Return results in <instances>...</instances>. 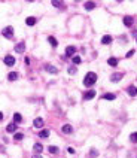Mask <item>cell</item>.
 I'll return each mask as SVG.
<instances>
[{
  "label": "cell",
  "mask_w": 137,
  "mask_h": 158,
  "mask_svg": "<svg viewBox=\"0 0 137 158\" xmlns=\"http://www.w3.org/2000/svg\"><path fill=\"white\" fill-rule=\"evenodd\" d=\"M6 130H7L9 133H15V131H16V124H15V122H10V124H7Z\"/></svg>",
  "instance_id": "8fae6325"
},
{
  "label": "cell",
  "mask_w": 137,
  "mask_h": 158,
  "mask_svg": "<svg viewBox=\"0 0 137 158\" xmlns=\"http://www.w3.org/2000/svg\"><path fill=\"white\" fill-rule=\"evenodd\" d=\"M1 33H3V36H4L6 39H12V37H13V27H12V25H7V27L3 28Z\"/></svg>",
  "instance_id": "7a4b0ae2"
},
{
  "label": "cell",
  "mask_w": 137,
  "mask_h": 158,
  "mask_svg": "<svg viewBox=\"0 0 137 158\" xmlns=\"http://www.w3.org/2000/svg\"><path fill=\"white\" fill-rule=\"evenodd\" d=\"M15 51H16V52H19V54H21V52H24V51H25V43H24V42L16 43V45H15Z\"/></svg>",
  "instance_id": "52a82bcc"
},
{
  "label": "cell",
  "mask_w": 137,
  "mask_h": 158,
  "mask_svg": "<svg viewBox=\"0 0 137 158\" xmlns=\"http://www.w3.org/2000/svg\"><path fill=\"white\" fill-rule=\"evenodd\" d=\"M67 152H70V154H75V149H73V148H67Z\"/></svg>",
  "instance_id": "1f68e13d"
},
{
  "label": "cell",
  "mask_w": 137,
  "mask_h": 158,
  "mask_svg": "<svg viewBox=\"0 0 137 158\" xmlns=\"http://www.w3.org/2000/svg\"><path fill=\"white\" fill-rule=\"evenodd\" d=\"M7 79H9V81H16V79H18V73H16V72H10V73L7 75Z\"/></svg>",
  "instance_id": "e0dca14e"
},
{
  "label": "cell",
  "mask_w": 137,
  "mask_h": 158,
  "mask_svg": "<svg viewBox=\"0 0 137 158\" xmlns=\"http://www.w3.org/2000/svg\"><path fill=\"white\" fill-rule=\"evenodd\" d=\"M48 42H49L54 48H57V46H58V42H57V39H55L54 36H49V37H48Z\"/></svg>",
  "instance_id": "9a60e30c"
},
{
  "label": "cell",
  "mask_w": 137,
  "mask_h": 158,
  "mask_svg": "<svg viewBox=\"0 0 137 158\" xmlns=\"http://www.w3.org/2000/svg\"><path fill=\"white\" fill-rule=\"evenodd\" d=\"M121 79H122V75H121V73L112 75V76H110V81H112V82H116V81H121Z\"/></svg>",
  "instance_id": "7402d4cb"
},
{
  "label": "cell",
  "mask_w": 137,
  "mask_h": 158,
  "mask_svg": "<svg viewBox=\"0 0 137 158\" xmlns=\"http://www.w3.org/2000/svg\"><path fill=\"white\" fill-rule=\"evenodd\" d=\"M103 99H104V100H115V99H116V96H115V94H112V93H106V94L103 96Z\"/></svg>",
  "instance_id": "ac0fdd59"
},
{
  "label": "cell",
  "mask_w": 137,
  "mask_h": 158,
  "mask_svg": "<svg viewBox=\"0 0 137 158\" xmlns=\"http://www.w3.org/2000/svg\"><path fill=\"white\" fill-rule=\"evenodd\" d=\"M69 73H70V75H75V73H76V67H70V69H69Z\"/></svg>",
  "instance_id": "f1b7e54d"
},
{
  "label": "cell",
  "mask_w": 137,
  "mask_h": 158,
  "mask_svg": "<svg viewBox=\"0 0 137 158\" xmlns=\"http://www.w3.org/2000/svg\"><path fill=\"white\" fill-rule=\"evenodd\" d=\"M33 149H34V152H42L43 151V145H40V143H34V146H33Z\"/></svg>",
  "instance_id": "ffe728a7"
},
{
  "label": "cell",
  "mask_w": 137,
  "mask_h": 158,
  "mask_svg": "<svg viewBox=\"0 0 137 158\" xmlns=\"http://www.w3.org/2000/svg\"><path fill=\"white\" fill-rule=\"evenodd\" d=\"M3 61H4V64H6V66H9V67H12V66L15 64V58H13L12 55H6Z\"/></svg>",
  "instance_id": "3957f363"
},
{
  "label": "cell",
  "mask_w": 137,
  "mask_h": 158,
  "mask_svg": "<svg viewBox=\"0 0 137 158\" xmlns=\"http://www.w3.org/2000/svg\"><path fill=\"white\" fill-rule=\"evenodd\" d=\"M130 140H131L133 143H137V131H136V133H133V134L130 136Z\"/></svg>",
  "instance_id": "484cf974"
},
{
  "label": "cell",
  "mask_w": 137,
  "mask_h": 158,
  "mask_svg": "<svg viewBox=\"0 0 137 158\" xmlns=\"http://www.w3.org/2000/svg\"><path fill=\"white\" fill-rule=\"evenodd\" d=\"M39 136H40V137H48V136H49V130H42V131L39 133Z\"/></svg>",
  "instance_id": "603a6c76"
},
{
  "label": "cell",
  "mask_w": 137,
  "mask_h": 158,
  "mask_svg": "<svg viewBox=\"0 0 137 158\" xmlns=\"http://www.w3.org/2000/svg\"><path fill=\"white\" fill-rule=\"evenodd\" d=\"M134 22V18L133 16H124V25L125 27H131Z\"/></svg>",
  "instance_id": "8992f818"
},
{
  "label": "cell",
  "mask_w": 137,
  "mask_h": 158,
  "mask_svg": "<svg viewBox=\"0 0 137 158\" xmlns=\"http://www.w3.org/2000/svg\"><path fill=\"white\" fill-rule=\"evenodd\" d=\"M13 122H15V124L22 122V116H21V113H15V115H13Z\"/></svg>",
  "instance_id": "d6986e66"
},
{
  "label": "cell",
  "mask_w": 137,
  "mask_h": 158,
  "mask_svg": "<svg viewBox=\"0 0 137 158\" xmlns=\"http://www.w3.org/2000/svg\"><path fill=\"white\" fill-rule=\"evenodd\" d=\"M112 42V36H104V37H101V43L103 45H109Z\"/></svg>",
  "instance_id": "2e32d148"
},
{
  "label": "cell",
  "mask_w": 137,
  "mask_h": 158,
  "mask_svg": "<svg viewBox=\"0 0 137 158\" xmlns=\"http://www.w3.org/2000/svg\"><path fill=\"white\" fill-rule=\"evenodd\" d=\"M25 24H27V25H30V27H31V25H34V24H36V18H34V16H28V18L25 19Z\"/></svg>",
  "instance_id": "5bb4252c"
},
{
  "label": "cell",
  "mask_w": 137,
  "mask_h": 158,
  "mask_svg": "<svg viewBox=\"0 0 137 158\" xmlns=\"http://www.w3.org/2000/svg\"><path fill=\"white\" fill-rule=\"evenodd\" d=\"M33 158H43L42 155H33Z\"/></svg>",
  "instance_id": "d6a6232c"
},
{
  "label": "cell",
  "mask_w": 137,
  "mask_h": 158,
  "mask_svg": "<svg viewBox=\"0 0 137 158\" xmlns=\"http://www.w3.org/2000/svg\"><path fill=\"white\" fill-rule=\"evenodd\" d=\"M90 154H91L92 157H95V155H97V151H95V149H91V152H90Z\"/></svg>",
  "instance_id": "4dcf8cb0"
},
{
  "label": "cell",
  "mask_w": 137,
  "mask_h": 158,
  "mask_svg": "<svg viewBox=\"0 0 137 158\" xmlns=\"http://www.w3.org/2000/svg\"><path fill=\"white\" fill-rule=\"evenodd\" d=\"M45 70H46V72H49L51 75L58 73V69H57L55 66H52V64H45Z\"/></svg>",
  "instance_id": "277c9868"
},
{
  "label": "cell",
  "mask_w": 137,
  "mask_h": 158,
  "mask_svg": "<svg viewBox=\"0 0 137 158\" xmlns=\"http://www.w3.org/2000/svg\"><path fill=\"white\" fill-rule=\"evenodd\" d=\"M43 124H45V121H43L42 118H36V119H34V124H33V125H34L36 128H42V127H43Z\"/></svg>",
  "instance_id": "9c48e42d"
},
{
  "label": "cell",
  "mask_w": 137,
  "mask_h": 158,
  "mask_svg": "<svg viewBox=\"0 0 137 158\" xmlns=\"http://www.w3.org/2000/svg\"><path fill=\"white\" fill-rule=\"evenodd\" d=\"M48 151H49L51 154H58V148H57V146H49Z\"/></svg>",
  "instance_id": "d4e9b609"
},
{
  "label": "cell",
  "mask_w": 137,
  "mask_h": 158,
  "mask_svg": "<svg viewBox=\"0 0 137 158\" xmlns=\"http://www.w3.org/2000/svg\"><path fill=\"white\" fill-rule=\"evenodd\" d=\"M84 6H85V9H87V10H92V9L95 7V3H94V1H87Z\"/></svg>",
  "instance_id": "4fadbf2b"
},
{
  "label": "cell",
  "mask_w": 137,
  "mask_h": 158,
  "mask_svg": "<svg viewBox=\"0 0 137 158\" xmlns=\"http://www.w3.org/2000/svg\"><path fill=\"white\" fill-rule=\"evenodd\" d=\"M127 93H128V96L136 97V96H137V87H134V85H130V87L127 88Z\"/></svg>",
  "instance_id": "5b68a950"
},
{
  "label": "cell",
  "mask_w": 137,
  "mask_h": 158,
  "mask_svg": "<svg viewBox=\"0 0 137 158\" xmlns=\"http://www.w3.org/2000/svg\"><path fill=\"white\" fill-rule=\"evenodd\" d=\"M133 54H134V51H133V49H131V51H128V52H127V58H128V57H131Z\"/></svg>",
  "instance_id": "f546056e"
},
{
  "label": "cell",
  "mask_w": 137,
  "mask_h": 158,
  "mask_svg": "<svg viewBox=\"0 0 137 158\" xmlns=\"http://www.w3.org/2000/svg\"><path fill=\"white\" fill-rule=\"evenodd\" d=\"M63 133H66V134L73 133V127H72V125H69V124H66V125L63 127Z\"/></svg>",
  "instance_id": "7c38bea8"
},
{
  "label": "cell",
  "mask_w": 137,
  "mask_h": 158,
  "mask_svg": "<svg viewBox=\"0 0 137 158\" xmlns=\"http://www.w3.org/2000/svg\"><path fill=\"white\" fill-rule=\"evenodd\" d=\"M81 61H82V60H81V57H78V55H75V57H73V63H75V64H81Z\"/></svg>",
  "instance_id": "83f0119b"
},
{
  "label": "cell",
  "mask_w": 137,
  "mask_h": 158,
  "mask_svg": "<svg viewBox=\"0 0 137 158\" xmlns=\"http://www.w3.org/2000/svg\"><path fill=\"white\" fill-rule=\"evenodd\" d=\"M75 52H76V48L75 46H67V49H66V55L67 57H72Z\"/></svg>",
  "instance_id": "30bf717a"
},
{
  "label": "cell",
  "mask_w": 137,
  "mask_h": 158,
  "mask_svg": "<svg viewBox=\"0 0 137 158\" xmlns=\"http://www.w3.org/2000/svg\"><path fill=\"white\" fill-rule=\"evenodd\" d=\"M95 82H97V75L94 72H88L87 76H85V79H84V85L85 87H92Z\"/></svg>",
  "instance_id": "6da1fadb"
},
{
  "label": "cell",
  "mask_w": 137,
  "mask_h": 158,
  "mask_svg": "<svg viewBox=\"0 0 137 158\" xmlns=\"http://www.w3.org/2000/svg\"><path fill=\"white\" fill-rule=\"evenodd\" d=\"M107 63H109V66H113V67L118 66V60H116L115 57H110V58L107 60Z\"/></svg>",
  "instance_id": "44dd1931"
},
{
  "label": "cell",
  "mask_w": 137,
  "mask_h": 158,
  "mask_svg": "<svg viewBox=\"0 0 137 158\" xmlns=\"http://www.w3.org/2000/svg\"><path fill=\"white\" fill-rule=\"evenodd\" d=\"M94 97H95V91H94V90L87 91V93L84 94V99H85V100H91V99H94Z\"/></svg>",
  "instance_id": "ba28073f"
},
{
  "label": "cell",
  "mask_w": 137,
  "mask_h": 158,
  "mask_svg": "<svg viewBox=\"0 0 137 158\" xmlns=\"http://www.w3.org/2000/svg\"><path fill=\"white\" fill-rule=\"evenodd\" d=\"M52 6H55V7H61V6H63V3H61V1H58V0H52Z\"/></svg>",
  "instance_id": "4316f807"
},
{
  "label": "cell",
  "mask_w": 137,
  "mask_h": 158,
  "mask_svg": "<svg viewBox=\"0 0 137 158\" xmlns=\"http://www.w3.org/2000/svg\"><path fill=\"white\" fill-rule=\"evenodd\" d=\"M22 137H24V134L22 133H15V136H13V139L18 142V140H22Z\"/></svg>",
  "instance_id": "cb8c5ba5"
},
{
  "label": "cell",
  "mask_w": 137,
  "mask_h": 158,
  "mask_svg": "<svg viewBox=\"0 0 137 158\" xmlns=\"http://www.w3.org/2000/svg\"><path fill=\"white\" fill-rule=\"evenodd\" d=\"M1 119H3V113L0 112V121H1Z\"/></svg>",
  "instance_id": "836d02e7"
}]
</instances>
